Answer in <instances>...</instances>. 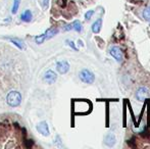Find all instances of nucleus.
<instances>
[{
  "label": "nucleus",
  "mask_w": 150,
  "mask_h": 149,
  "mask_svg": "<svg viewBox=\"0 0 150 149\" xmlns=\"http://www.w3.org/2000/svg\"><path fill=\"white\" fill-rule=\"evenodd\" d=\"M142 16L145 20L147 22H150V6L149 7H146L142 12Z\"/></svg>",
  "instance_id": "nucleus-13"
},
{
  "label": "nucleus",
  "mask_w": 150,
  "mask_h": 149,
  "mask_svg": "<svg viewBox=\"0 0 150 149\" xmlns=\"http://www.w3.org/2000/svg\"><path fill=\"white\" fill-rule=\"evenodd\" d=\"M22 102V95L18 91H10L6 95V103L10 107H18Z\"/></svg>",
  "instance_id": "nucleus-1"
},
{
  "label": "nucleus",
  "mask_w": 150,
  "mask_h": 149,
  "mask_svg": "<svg viewBox=\"0 0 150 149\" xmlns=\"http://www.w3.org/2000/svg\"><path fill=\"white\" fill-rule=\"evenodd\" d=\"M115 142H117V138H115V134L113 133H108L106 135V137H105L104 139V143L106 146H108V147H113L115 144Z\"/></svg>",
  "instance_id": "nucleus-8"
},
{
  "label": "nucleus",
  "mask_w": 150,
  "mask_h": 149,
  "mask_svg": "<svg viewBox=\"0 0 150 149\" xmlns=\"http://www.w3.org/2000/svg\"><path fill=\"white\" fill-rule=\"evenodd\" d=\"M65 43L67 44V45L69 46V47H71L74 50H76V51H78V48L76 47V45H75V42H73V41H71V40H67L65 41Z\"/></svg>",
  "instance_id": "nucleus-18"
},
{
  "label": "nucleus",
  "mask_w": 150,
  "mask_h": 149,
  "mask_svg": "<svg viewBox=\"0 0 150 149\" xmlns=\"http://www.w3.org/2000/svg\"><path fill=\"white\" fill-rule=\"evenodd\" d=\"M64 30H65V31L73 30V26H71V25H67V26L64 27Z\"/></svg>",
  "instance_id": "nucleus-20"
},
{
  "label": "nucleus",
  "mask_w": 150,
  "mask_h": 149,
  "mask_svg": "<svg viewBox=\"0 0 150 149\" xmlns=\"http://www.w3.org/2000/svg\"><path fill=\"white\" fill-rule=\"evenodd\" d=\"M79 78L83 83L85 84H92L95 81V76L91 71L87 70V68H84L80 72Z\"/></svg>",
  "instance_id": "nucleus-2"
},
{
  "label": "nucleus",
  "mask_w": 150,
  "mask_h": 149,
  "mask_svg": "<svg viewBox=\"0 0 150 149\" xmlns=\"http://www.w3.org/2000/svg\"><path fill=\"white\" fill-rule=\"evenodd\" d=\"M32 18H33V14H32L31 10H26V11L23 12L22 16H21V20L26 23H30L32 20Z\"/></svg>",
  "instance_id": "nucleus-10"
},
{
  "label": "nucleus",
  "mask_w": 150,
  "mask_h": 149,
  "mask_svg": "<svg viewBox=\"0 0 150 149\" xmlns=\"http://www.w3.org/2000/svg\"><path fill=\"white\" fill-rule=\"evenodd\" d=\"M56 70L60 75L67 74L69 71V64L67 60H61V61L56 62Z\"/></svg>",
  "instance_id": "nucleus-5"
},
{
  "label": "nucleus",
  "mask_w": 150,
  "mask_h": 149,
  "mask_svg": "<svg viewBox=\"0 0 150 149\" xmlns=\"http://www.w3.org/2000/svg\"><path fill=\"white\" fill-rule=\"evenodd\" d=\"M20 3H21V0H13V6H12V10L11 12L13 14H16L18 10V7H20Z\"/></svg>",
  "instance_id": "nucleus-15"
},
{
  "label": "nucleus",
  "mask_w": 150,
  "mask_h": 149,
  "mask_svg": "<svg viewBox=\"0 0 150 149\" xmlns=\"http://www.w3.org/2000/svg\"><path fill=\"white\" fill-rule=\"evenodd\" d=\"M48 1H49V0H44V1H43V5H44V6H47Z\"/></svg>",
  "instance_id": "nucleus-21"
},
{
  "label": "nucleus",
  "mask_w": 150,
  "mask_h": 149,
  "mask_svg": "<svg viewBox=\"0 0 150 149\" xmlns=\"http://www.w3.org/2000/svg\"><path fill=\"white\" fill-rule=\"evenodd\" d=\"M150 97V92L146 87H140L136 92V98L138 101L143 102Z\"/></svg>",
  "instance_id": "nucleus-3"
},
{
  "label": "nucleus",
  "mask_w": 150,
  "mask_h": 149,
  "mask_svg": "<svg viewBox=\"0 0 150 149\" xmlns=\"http://www.w3.org/2000/svg\"><path fill=\"white\" fill-rule=\"evenodd\" d=\"M36 129H37V131L39 132L40 134H42V135L45 136V137L49 136V134H50L49 128H48V125L46 121H41L40 124H38Z\"/></svg>",
  "instance_id": "nucleus-6"
},
{
  "label": "nucleus",
  "mask_w": 150,
  "mask_h": 149,
  "mask_svg": "<svg viewBox=\"0 0 150 149\" xmlns=\"http://www.w3.org/2000/svg\"><path fill=\"white\" fill-rule=\"evenodd\" d=\"M109 53L110 55L117 60V62H122V58H124V54H122V51L120 47L117 46H113V47L110 48L109 50Z\"/></svg>",
  "instance_id": "nucleus-4"
},
{
  "label": "nucleus",
  "mask_w": 150,
  "mask_h": 149,
  "mask_svg": "<svg viewBox=\"0 0 150 149\" xmlns=\"http://www.w3.org/2000/svg\"><path fill=\"white\" fill-rule=\"evenodd\" d=\"M71 26H73V30L77 31V32H81L82 31V24L80 20H75V22L71 24Z\"/></svg>",
  "instance_id": "nucleus-12"
},
{
  "label": "nucleus",
  "mask_w": 150,
  "mask_h": 149,
  "mask_svg": "<svg viewBox=\"0 0 150 149\" xmlns=\"http://www.w3.org/2000/svg\"><path fill=\"white\" fill-rule=\"evenodd\" d=\"M57 33H58V30L56 28H50V29H48V30L45 32L46 39H50V38L54 37L56 34H57Z\"/></svg>",
  "instance_id": "nucleus-11"
},
{
  "label": "nucleus",
  "mask_w": 150,
  "mask_h": 149,
  "mask_svg": "<svg viewBox=\"0 0 150 149\" xmlns=\"http://www.w3.org/2000/svg\"><path fill=\"white\" fill-rule=\"evenodd\" d=\"M93 14H94V10H88V11L85 13V18H86V20H91V18L93 16Z\"/></svg>",
  "instance_id": "nucleus-17"
},
{
  "label": "nucleus",
  "mask_w": 150,
  "mask_h": 149,
  "mask_svg": "<svg viewBox=\"0 0 150 149\" xmlns=\"http://www.w3.org/2000/svg\"><path fill=\"white\" fill-rule=\"evenodd\" d=\"M9 40L12 42V43L14 44V45L18 46V49H23V47H24V45H23V42L21 41L20 39H16V38H10Z\"/></svg>",
  "instance_id": "nucleus-14"
},
{
  "label": "nucleus",
  "mask_w": 150,
  "mask_h": 149,
  "mask_svg": "<svg viewBox=\"0 0 150 149\" xmlns=\"http://www.w3.org/2000/svg\"><path fill=\"white\" fill-rule=\"evenodd\" d=\"M57 79V75L53 72L52 70H48L47 72L44 74V81L48 84H53Z\"/></svg>",
  "instance_id": "nucleus-7"
},
{
  "label": "nucleus",
  "mask_w": 150,
  "mask_h": 149,
  "mask_svg": "<svg viewBox=\"0 0 150 149\" xmlns=\"http://www.w3.org/2000/svg\"><path fill=\"white\" fill-rule=\"evenodd\" d=\"M45 39H46L45 34H42V35H39V36L35 37V41L37 44H42L44 41H45Z\"/></svg>",
  "instance_id": "nucleus-16"
},
{
  "label": "nucleus",
  "mask_w": 150,
  "mask_h": 149,
  "mask_svg": "<svg viewBox=\"0 0 150 149\" xmlns=\"http://www.w3.org/2000/svg\"><path fill=\"white\" fill-rule=\"evenodd\" d=\"M101 27H102V18H98V20H95L92 24V27H91L92 32L94 33V34H98L101 31Z\"/></svg>",
  "instance_id": "nucleus-9"
},
{
  "label": "nucleus",
  "mask_w": 150,
  "mask_h": 149,
  "mask_svg": "<svg viewBox=\"0 0 150 149\" xmlns=\"http://www.w3.org/2000/svg\"><path fill=\"white\" fill-rule=\"evenodd\" d=\"M25 146H26L27 148H31L32 146H33V141H32V140H26Z\"/></svg>",
  "instance_id": "nucleus-19"
}]
</instances>
